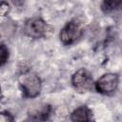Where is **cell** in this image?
<instances>
[{
  "instance_id": "8992f818",
  "label": "cell",
  "mask_w": 122,
  "mask_h": 122,
  "mask_svg": "<svg viewBox=\"0 0 122 122\" xmlns=\"http://www.w3.org/2000/svg\"><path fill=\"white\" fill-rule=\"evenodd\" d=\"M71 120L72 121H92V112L87 106H81L72 112Z\"/></svg>"
},
{
  "instance_id": "277c9868",
  "label": "cell",
  "mask_w": 122,
  "mask_h": 122,
  "mask_svg": "<svg viewBox=\"0 0 122 122\" xmlns=\"http://www.w3.org/2000/svg\"><path fill=\"white\" fill-rule=\"evenodd\" d=\"M118 83H119V77L116 73H105L103 74L94 84L95 90L102 93V94H106V95H110L112 94L117 87H118Z\"/></svg>"
},
{
  "instance_id": "7a4b0ae2",
  "label": "cell",
  "mask_w": 122,
  "mask_h": 122,
  "mask_svg": "<svg viewBox=\"0 0 122 122\" xmlns=\"http://www.w3.org/2000/svg\"><path fill=\"white\" fill-rule=\"evenodd\" d=\"M51 31V27L41 18H32L27 21L25 32L32 38H43L48 36Z\"/></svg>"
},
{
  "instance_id": "9c48e42d",
  "label": "cell",
  "mask_w": 122,
  "mask_h": 122,
  "mask_svg": "<svg viewBox=\"0 0 122 122\" xmlns=\"http://www.w3.org/2000/svg\"><path fill=\"white\" fill-rule=\"evenodd\" d=\"M12 120H13V117L11 116L10 113L7 112H0V121H12Z\"/></svg>"
},
{
  "instance_id": "30bf717a",
  "label": "cell",
  "mask_w": 122,
  "mask_h": 122,
  "mask_svg": "<svg viewBox=\"0 0 122 122\" xmlns=\"http://www.w3.org/2000/svg\"><path fill=\"white\" fill-rule=\"evenodd\" d=\"M2 98V91H1V87H0V99Z\"/></svg>"
},
{
  "instance_id": "3957f363",
  "label": "cell",
  "mask_w": 122,
  "mask_h": 122,
  "mask_svg": "<svg viewBox=\"0 0 122 122\" xmlns=\"http://www.w3.org/2000/svg\"><path fill=\"white\" fill-rule=\"evenodd\" d=\"M21 90L25 97H36L41 91V81L34 73H27L23 75L21 81Z\"/></svg>"
},
{
  "instance_id": "6da1fadb",
  "label": "cell",
  "mask_w": 122,
  "mask_h": 122,
  "mask_svg": "<svg viewBox=\"0 0 122 122\" xmlns=\"http://www.w3.org/2000/svg\"><path fill=\"white\" fill-rule=\"evenodd\" d=\"M83 34V26L78 19L68 22L60 31V40L64 45H71L78 41Z\"/></svg>"
},
{
  "instance_id": "ba28073f",
  "label": "cell",
  "mask_w": 122,
  "mask_h": 122,
  "mask_svg": "<svg viewBox=\"0 0 122 122\" xmlns=\"http://www.w3.org/2000/svg\"><path fill=\"white\" fill-rule=\"evenodd\" d=\"M9 59V50L4 44H0V67L6 64Z\"/></svg>"
},
{
  "instance_id": "5b68a950",
  "label": "cell",
  "mask_w": 122,
  "mask_h": 122,
  "mask_svg": "<svg viewBox=\"0 0 122 122\" xmlns=\"http://www.w3.org/2000/svg\"><path fill=\"white\" fill-rule=\"evenodd\" d=\"M72 86L79 92H85L90 91L93 85V79L92 73L86 69H79L71 77Z\"/></svg>"
},
{
  "instance_id": "52a82bcc",
  "label": "cell",
  "mask_w": 122,
  "mask_h": 122,
  "mask_svg": "<svg viewBox=\"0 0 122 122\" xmlns=\"http://www.w3.org/2000/svg\"><path fill=\"white\" fill-rule=\"evenodd\" d=\"M122 0H103L101 4V10L104 13H111L118 10L121 6Z\"/></svg>"
}]
</instances>
